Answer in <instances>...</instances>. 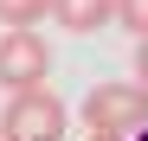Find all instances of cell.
<instances>
[{
  "label": "cell",
  "mask_w": 148,
  "mask_h": 141,
  "mask_svg": "<svg viewBox=\"0 0 148 141\" xmlns=\"http://www.w3.org/2000/svg\"><path fill=\"white\" fill-rule=\"evenodd\" d=\"M148 122V90L142 83H97L90 96H84V128L90 135H135Z\"/></svg>",
  "instance_id": "cell-2"
},
{
  "label": "cell",
  "mask_w": 148,
  "mask_h": 141,
  "mask_svg": "<svg viewBox=\"0 0 148 141\" xmlns=\"http://www.w3.org/2000/svg\"><path fill=\"white\" fill-rule=\"evenodd\" d=\"M110 19H116V26H129V32L142 39V32H148V0H116V13H110Z\"/></svg>",
  "instance_id": "cell-6"
},
{
  "label": "cell",
  "mask_w": 148,
  "mask_h": 141,
  "mask_svg": "<svg viewBox=\"0 0 148 141\" xmlns=\"http://www.w3.org/2000/svg\"><path fill=\"white\" fill-rule=\"evenodd\" d=\"M52 13V0H0V26H39Z\"/></svg>",
  "instance_id": "cell-5"
},
{
  "label": "cell",
  "mask_w": 148,
  "mask_h": 141,
  "mask_svg": "<svg viewBox=\"0 0 148 141\" xmlns=\"http://www.w3.org/2000/svg\"><path fill=\"white\" fill-rule=\"evenodd\" d=\"M122 141H148V122H142V128H135V135H122Z\"/></svg>",
  "instance_id": "cell-8"
},
{
  "label": "cell",
  "mask_w": 148,
  "mask_h": 141,
  "mask_svg": "<svg viewBox=\"0 0 148 141\" xmlns=\"http://www.w3.org/2000/svg\"><path fill=\"white\" fill-rule=\"evenodd\" d=\"M135 83H142V90H148V32H142V39H135Z\"/></svg>",
  "instance_id": "cell-7"
},
{
  "label": "cell",
  "mask_w": 148,
  "mask_h": 141,
  "mask_svg": "<svg viewBox=\"0 0 148 141\" xmlns=\"http://www.w3.org/2000/svg\"><path fill=\"white\" fill-rule=\"evenodd\" d=\"M64 122H71V109L58 90H13L7 109H0V141H64Z\"/></svg>",
  "instance_id": "cell-1"
},
{
  "label": "cell",
  "mask_w": 148,
  "mask_h": 141,
  "mask_svg": "<svg viewBox=\"0 0 148 141\" xmlns=\"http://www.w3.org/2000/svg\"><path fill=\"white\" fill-rule=\"evenodd\" d=\"M84 141H116V135H84Z\"/></svg>",
  "instance_id": "cell-9"
},
{
  "label": "cell",
  "mask_w": 148,
  "mask_h": 141,
  "mask_svg": "<svg viewBox=\"0 0 148 141\" xmlns=\"http://www.w3.org/2000/svg\"><path fill=\"white\" fill-rule=\"evenodd\" d=\"M52 70V45L39 39V26H7L0 32V83L7 90H32Z\"/></svg>",
  "instance_id": "cell-3"
},
{
  "label": "cell",
  "mask_w": 148,
  "mask_h": 141,
  "mask_svg": "<svg viewBox=\"0 0 148 141\" xmlns=\"http://www.w3.org/2000/svg\"><path fill=\"white\" fill-rule=\"evenodd\" d=\"M116 13V0H52V19L64 32H103Z\"/></svg>",
  "instance_id": "cell-4"
}]
</instances>
